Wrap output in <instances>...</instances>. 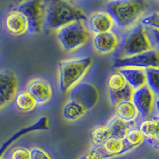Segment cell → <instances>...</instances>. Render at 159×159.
I'll use <instances>...</instances> for the list:
<instances>
[{
  "label": "cell",
  "instance_id": "cell-24",
  "mask_svg": "<svg viewBox=\"0 0 159 159\" xmlns=\"http://www.w3.org/2000/svg\"><path fill=\"white\" fill-rule=\"evenodd\" d=\"M110 136V133L105 125L96 126L90 131V139L92 144L94 147H99V148Z\"/></svg>",
  "mask_w": 159,
  "mask_h": 159
},
{
  "label": "cell",
  "instance_id": "cell-4",
  "mask_svg": "<svg viewBox=\"0 0 159 159\" xmlns=\"http://www.w3.org/2000/svg\"><path fill=\"white\" fill-rule=\"evenodd\" d=\"M92 58L79 57L64 60L58 62V86L62 93L69 92L72 87L80 83L91 67Z\"/></svg>",
  "mask_w": 159,
  "mask_h": 159
},
{
  "label": "cell",
  "instance_id": "cell-8",
  "mask_svg": "<svg viewBox=\"0 0 159 159\" xmlns=\"http://www.w3.org/2000/svg\"><path fill=\"white\" fill-rule=\"evenodd\" d=\"M158 61L157 50L150 49V50L133 56L116 58L114 62V67L118 69L128 67L140 68L143 69L158 68Z\"/></svg>",
  "mask_w": 159,
  "mask_h": 159
},
{
  "label": "cell",
  "instance_id": "cell-25",
  "mask_svg": "<svg viewBox=\"0 0 159 159\" xmlns=\"http://www.w3.org/2000/svg\"><path fill=\"white\" fill-rule=\"evenodd\" d=\"M146 73V85L157 97L159 94V69L158 68H148L145 69Z\"/></svg>",
  "mask_w": 159,
  "mask_h": 159
},
{
  "label": "cell",
  "instance_id": "cell-6",
  "mask_svg": "<svg viewBox=\"0 0 159 159\" xmlns=\"http://www.w3.org/2000/svg\"><path fill=\"white\" fill-rule=\"evenodd\" d=\"M57 38L65 52H72L87 43L89 32L83 21H76L58 29Z\"/></svg>",
  "mask_w": 159,
  "mask_h": 159
},
{
  "label": "cell",
  "instance_id": "cell-22",
  "mask_svg": "<svg viewBox=\"0 0 159 159\" xmlns=\"http://www.w3.org/2000/svg\"><path fill=\"white\" fill-rule=\"evenodd\" d=\"M131 123L122 121L121 119H119L116 116H113L107 121L105 126L108 130L111 136L123 139L129 129L132 127L130 125Z\"/></svg>",
  "mask_w": 159,
  "mask_h": 159
},
{
  "label": "cell",
  "instance_id": "cell-1",
  "mask_svg": "<svg viewBox=\"0 0 159 159\" xmlns=\"http://www.w3.org/2000/svg\"><path fill=\"white\" fill-rule=\"evenodd\" d=\"M99 92L94 85L78 83L69 90V99L64 105L62 116L67 121H76L96 105Z\"/></svg>",
  "mask_w": 159,
  "mask_h": 159
},
{
  "label": "cell",
  "instance_id": "cell-12",
  "mask_svg": "<svg viewBox=\"0 0 159 159\" xmlns=\"http://www.w3.org/2000/svg\"><path fill=\"white\" fill-rule=\"evenodd\" d=\"M25 92L34 99L37 105H44L52 99V89L48 81L42 78H34L25 86Z\"/></svg>",
  "mask_w": 159,
  "mask_h": 159
},
{
  "label": "cell",
  "instance_id": "cell-14",
  "mask_svg": "<svg viewBox=\"0 0 159 159\" xmlns=\"http://www.w3.org/2000/svg\"><path fill=\"white\" fill-rule=\"evenodd\" d=\"M92 45L95 50L99 54H108L114 52L119 45V39L115 33L111 31L94 34Z\"/></svg>",
  "mask_w": 159,
  "mask_h": 159
},
{
  "label": "cell",
  "instance_id": "cell-7",
  "mask_svg": "<svg viewBox=\"0 0 159 159\" xmlns=\"http://www.w3.org/2000/svg\"><path fill=\"white\" fill-rule=\"evenodd\" d=\"M45 3L43 0H22L13 9L23 14L28 23V32L39 34L45 25Z\"/></svg>",
  "mask_w": 159,
  "mask_h": 159
},
{
  "label": "cell",
  "instance_id": "cell-2",
  "mask_svg": "<svg viewBox=\"0 0 159 159\" xmlns=\"http://www.w3.org/2000/svg\"><path fill=\"white\" fill-rule=\"evenodd\" d=\"M147 9V0H109L106 5V12L123 30L137 24Z\"/></svg>",
  "mask_w": 159,
  "mask_h": 159
},
{
  "label": "cell",
  "instance_id": "cell-29",
  "mask_svg": "<svg viewBox=\"0 0 159 159\" xmlns=\"http://www.w3.org/2000/svg\"><path fill=\"white\" fill-rule=\"evenodd\" d=\"M30 151V159H52L47 152L39 147H33Z\"/></svg>",
  "mask_w": 159,
  "mask_h": 159
},
{
  "label": "cell",
  "instance_id": "cell-10",
  "mask_svg": "<svg viewBox=\"0 0 159 159\" xmlns=\"http://www.w3.org/2000/svg\"><path fill=\"white\" fill-rule=\"evenodd\" d=\"M154 97V93L147 85H144L132 92L130 101L135 107L139 116L142 119L148 118L151 115L155 103Z\"/></svg>",
  "mask_w": 159,
  "mask_h": 159
},
{
  "label": "cell",
  "instance_id": "cell-26",
  "mask_svg": "<svg viewBox=\"0 0 159 159\" xmlns=\"http://www.w3.org/2000/svg\"><path fill=\"white\" fill-rule=\"evenodd\" d=\"M139 23L146 29L158 30L159 28V15L158 12L151 13L150 15L142 17L139 19Z\"/></svg>",
  "mask_w": 159,
  "mask_h": 159
},
{
  "label": "cell",
  "instance_id": "cell-23",
  "mask_svg": "<svg viewBox=\"0 0 159 159\" xmlns=\"http://www.w3.org/2000/svg\"><path fill=\"white\" fill-rule=\"evenodd\" d=\"M144 140V137L139 129L133 127H130L123 139L127 153L140 146Z\"/></svg>",
  "mask_w": 159,
  "mask_h": 159
},
{
  "label": "cell",
  "instance_id": "cell-5",
  "mask_svg": "<svg viewBox=\"0 0 159 159\" xmlns=\"http://www.w3.org/2000/svg\"><path fill=\"white\" fill-rule=\"evenodd\" d=\"M118 48L119 57L133 56L152 49L146 30L140 23L126 30Z\"/></svg>",
  "mask_w": 159,
  "mask_h": 159
},
{
  "label": "cell",
  "instance_id": "cell-16",
  "mask_svg": "<svg viewBox=\"0 0 159 159\" xmlns=\"http://www.w3.org/2000/svg\"><path fill=\"white\" fill-rule=\"evenodd\" d=\"M49 128V120L46 116H42V118H40L38 120H37L34 123H33L32 125H30L28 127H24V128L21 129L20 130L17 131L15 134H13L11 138L4 142L3 144L2 145V147H0V157H2V154L7 151L8 147L12 144L15 141H16L17 139L19 138L22 137L23 135L26 134H30L31 132H36V131H42V130H47Z\"/></svg>",
  "mask_w": 159,
  "mask_h": 159
},
{
  "label": "cell",
  "instance_id": "cell-21",
  "mask_svg": "<svg viewBox=\"0 0 159 159\" xmlns=\"http://www.w3.org/2000/svg\"><path fill=\"white\" fill-rule=\"evenodd\" d=\"M13 101L16 110L21 113L32 111L37 106L34 99L25 90L17 92Z\"/></svg>",
  "mask_w": 159,
  "mask_h": 159
},
{
  "label": "cell",
  "instance_id": "cell-28",
  "mask_svg": "<svg viewBox=\"0 0 159 159\" xmlns=\"http://www.w3.org/2000/svg\"><path fill=\"white\" fill-rule=\"evenodd\" d=\"M79 159H106L99 147L94 146L89 147L80 155Z\"/></svg>",
  "mask_w": 159,
  "mask_h": 159
},
{
  "label": "cell",
  "instance_id": "cell-20",
  "mask_svg": "<svg viewBox=\"0 0 159 159\" xmlns=\"http://www.w3.org/2000/svg\"><path fill=\"white\" fill-rule=\"evenodd\" d=\"M114 113L115 116L122 121L130 123H133L139 116L137 110L130 99L116 103L114 106Z\"/></svg>",
  "mask_w": 159,
  "mask_h": 159
},
{
  "label": "cell",
  "instance_id": "cell-30",
  "mask_svg": "<svg viewBox=\"0 0 159 159\" xmlns=\"http://www.w3.org/2000/svg\"><path fill=\"white\" fill-rule=\"evenodd\" d=\"M0 159H4L3 157H0Z\"/></svg>",
  "mask_w": 159,
  "mask_h": 159
},
{
  "label": "cell",
  "instance_id": "cell-18",
  "mask_svg": "<svg viewBox=\"0 0 159 159\" xmlns=\"http://www.w3.org/2000/svg\"><path fill=\"white\" fill-rule=\"evenodd\" d=\"M119 71L125 79L127 84L132 89L136 90L146 85V73L145 69L140 68H121Z\"/></svg>",
  "mask_w": 159,
  "mask_h": 159
},
{
  "label": "cell",
  "instance_id": "cell-17",
  "mask_svg": "<svg viewBox=\"0 0 159 159\" xmlns=\"http://www.w3.org/2000/svg\"><path fill=\"white\" fill-rule=\"evenodd\" d=\"M138 129L147 142L152 145L156 150L158 149L159 123L157 117L143 119L139 123Z\"/></svg>",
  "mask_w": 159,
  "mask_h": 159
},
{
  "label": "cell",
  "instance_id": "cell-31",
  "mask_svg": "<svg viewBox=\"0 0 159 159\" xmlns=\"http://www.w3.org/2000/svg\"><path fill=\"white\" fill-rule=\"evenodd\" d=\"M0 28H1V23H0Z\"/></svg>",
  "mask_w": 159,
  "mask_h": 159
},
{
  "label": "cell",
  "instance_id": "cell-9",
  "mask_svg": "<svg viewBox=\"0 0 159 159\" xmlns=\"http://www.w3.org/2000/svg\"><path fill=\"white\" fill-rule=\"evenodd\" d=\"M107 87L109 101L112 106L123 100L130 99L133 90L119 71L112 72L109 75Z\"/></svg>",
  "mask_w": 159,
  "mask_h": 159
},
{
  "label": "cell",
  "instance_id": "cell-27",
  "mask_svg": "<svg viewBox=\"0 0 159 159\" xmlns=\"http://www.w3.org/2000/svg\"><path fill=\"white\" fill-rule=\"evenodd\" d=\"M4 159H30V151L29 149L23 147H16L10 150L7 155H6Z\"/></svg>",
  "mask_w": 159,
  "mask_h": 159
},
{
  "label": "cell",
  "instance_id": "cell-3",
  "mask_svg": "<svg viewBox=\"0 0 159 159\" xmlns=\"http://www.w3.org/2000/svg\"><path fill=\"white\" fill-rule=\"evenodd\" d=\"M85 20L84 13L68 0H49L45 4V25L51 30L57 31L71 22Z\"/></svg>",
  "mask_w": 159,
  "mask_h": 159
},
{
  "label": "cell",
  "instance_id": "cell-15",
  "mask_svg": "<svg viewBox=\"0 0 159 159\" xmlns=\"http://www.w3.org/2000/svg\"><path fill=\"white\" fill-rule=\"evenodd\" d=\"M88 19L89 30L93 34L111 30L115 23L106 11H96L91 14Z\"/></svg>",
  "mask_w": 159,
  "mask_h": 159
},
{
  "label": "cell",
  "instance_id": "cell-19",
  "mask_svg": "<svg viewBox=\"0 0 159 159\" xmlns=\"http://www.w3.org/2000/svg\"><path fill=\"white\" fill-rule=\"evenodd\" d=\"M106 159L127 154L123 139L110 136L99 147Z\"/></svg>",
  "mask_w": 159,
  "mask_h": 159
},
{
  "label": "cell",
  "instance_id": "cell-13",
  "mask_svg": "<svg viewBox=\"0 0 159 159\" xmlns=\"http://www.w3.org/2000/svg\"><path fill=\"white\" fill-rule=\"evenodd\" d=\"M6 31L11 36L18 37L28 32L26 18L19 11L12 9L6 15L4 19Z\"/></svg>",
  "mask_w": 159,
  "mask_h": 159
},
{
  "label": "cell",
  "instance_id": "cell-11",
  "mask_svg": "<svg viewBox=\"0 0 159 159\" xmlns=\"http://www.w3.org/2000/svg\"><path fill=\"white\" fill-rule=\"evenodd\" d=\"M18 80L11 70L0 71V109L13 101L18 92Z\"/></svg>",
  "mask_w": 159,
  "mask_h": 159
}]
</instances>
